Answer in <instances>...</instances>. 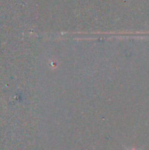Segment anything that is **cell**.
<instances>
[{"label":"cell","instance_id":"cell-1","mask_svg":"<svg viewBox=\"0 0 149 150\" xmlns=\"http://www.w3.org/2000/svg\"><path fill=\"white\" fill-rule=\"evenodd\" d=\"M131 150H136V149H131Z\"/></svg>","mask_w":149,"mask_h":150}]
</instances>
